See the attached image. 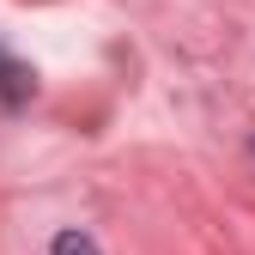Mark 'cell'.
<instances>
[{"mask_svg":"<svg viewBox=\"0 0 255 255\" xmlns=\"http://www.w3.org/2000/svg\"><path fill=\"white\" fill-rule=\"evenodd\" d=\"M30 91H37L30 67H24V61H12L6 49H0V104H6V110H18V104L30 98Z\"/></svg>","mask_w":255,"mask_h":255,"instance_id":"1","label":"cell"},{"mask_svg":"<svg viewBox=\"0 0 255 255\" xmlns=\"http://www.w3.org/2000/svg\"><path fill=\"white\" fill-rule=\"evenodd\" d=\"M49 255H104V249H98V237H91V231H61Z\"/></svg>","mask_w":255,"mask_h":255,"instance_id":"2","label":"cell"}]
</instances>
